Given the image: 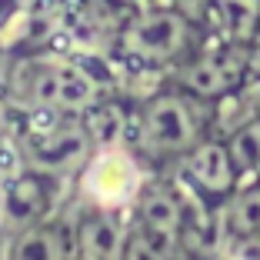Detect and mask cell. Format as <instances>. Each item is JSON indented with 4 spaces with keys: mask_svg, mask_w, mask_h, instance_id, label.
I'll list each match as a JSON object with an SVG mask.
<instances>
[{
    "mask_svg": "<svg viewBox=\"0 0 260 260\" xmlns=\"http://www.w3.org/2000/svg\"><path fill=\"white\" fill-rule=\"evenodd\" d=\"M217 120V104L187 93L184 87L157 90L130 117V147L144 160H170L177 164L190 153L200 140L210 137Z\"/></svg>",
    "mask_w": 260,
    "mask_h": 260,
    "instance_id": "cell-1",
    "label": "cell"
},
{
    "mask_svg": "<svg viewBox=\"0 0 260 260\" xmlns=\"http://www.w3.org/2000/svg\"><path fill=\"white\" fill-rule=\"evenodd\" d=\"M4 93L17 114H27V110L87 114L93 104L104 100V87L87 70V63L54 54H30L10 60Z\"/></svg>",
    "mask_w": 260,
    "mask_h": 260,
    "instance_id": "cell-2",
    "label": "cell"
},
{
    "mask_svg": "<svg viewBox=\"0 0 260 260\" xmlns=\"http://www.w3.org/2000/svg\"><path fill=\"white\" fill-rule=\"evenodd\" d=\"M57 177H47L40 170H20L17 177H10L7 184H0V220L10 223L17 230H27L50 210L54 200V184Z\"/></svg>",
    "mask_w": 260,
    "mask_h": 260,
    "instance_id": "cell-8",
    "label": "cell"
},
{
    "mask_svg": "<svg viewBox=\"0 0 260 260\" xmlns=\"http://www.w3.org/2000/svg\"><path fill=\"white\" fill-rule=\"evenodd\" d=\"M174 177H177V184L210 214H217L237 193V187L244 184L237 160H234V153L227 147V137H214V134L207 140H200L190 153H184L174 164Z\"/></svg>",
    "mask_w": 260,
    "mask_h": 260,
    "instance_id": "cell-6",
    "label": "cell"
},
{
    "mask_svg": "<svg viewBox=\"0 0 260 260\" xmlns=\"http://www.w3.org/2000/svg\"><path fill=\"white\" fill-rule=\"evenodd\" d=\"M114 4H123V7H130V4H137V0H114Z\"/></svg>",
    "mask_w": 260,
    "mask_h": 260,
    "instance_id": "cell-13",
    "label": "cell"
},
{
    "mask_svg": "<svg viewBox=\"0 0 260 260\" xmlns=\"http://www.w3.org/2000/svg\"><path fill=\"white\" fill-rule=\"evenodd\" d=\"M247 77H250V50L210 30H204L197 50L174 67V84L210 104L234 97L247 84Z\"/></svg>",
    "mask_w": 260,
    "mask_h": 260,
    "instance_id": "cell-4",
    "label": "cell"
},
{
    "mask_svg": "<svg viewBox=\"0 0 260 260\" xmlns=\"http://www.w3.org/2000/svg\"><path fill=\"white\" fill-rule=\"evenodd\" d=\"M204 30L250 47V40L260 30V0H214Z\"/></svg>",
    "mask_w": 260,
    "mask_h": 260,
    "instance_id": "cell-9",
    "label": "cell"
},
{
    "mask_svg": "<svg viewBox=\"0 0 260 260\" xmlns=\"http://www.w3.org/2000/svg\"><path fill=\"white\" fill-rule=\"evenodd\" d=\"M164 4H170L174 10H180L184 17H190V20L200 23V27L207 23V17H210V7H214V0H164Z\"/></svg>",
    "mask_w": 260,
    "mask_h": 260,
    "instance_id": "cell-11",
    "label": "cell"
},
{
    "mask_svg": "<svg viewBox=\"0 0 260 260\" xmlns=\"http://www.w3.org/2000/svg\"><path fill=\"white\" fill-rule=\"evenodd\" d=\"M200 40H204V27L160 0V4H144L130 10L120 20L114 47L123 60L153 70L184 63Z\"/></svg>",
    "mask_w": 260,
    "mask_h": 260,
    "instance_id": "cell-3",
    "label": "cell"
},
{
    "mask_svg": "<svg viewBox=\"0 0 260 260\" xmlns=\"http://www.w3.org/2000/svg\"><path fill=\"white\" fill-rule=\"evenodd\" d=\"M144 157L130 144H104L90 153V160L84 164V190L87 204L93 207H107V210H123L134 207L144 190V184L150 177L144 174Z\"/></svg>",
    "mask_w": 260,
    "mask_h": 260,
    "instance_id": "cell-5",
    "label": "cell"
},
{
    "mask_svg": "<svg viewBox=\"0 0 260 260\" xmlns=\"http://www.w3.org/2000/svg\"><path fill=\"white\" fill-rule=\"evenodd\" d=\"M130 230L123 227L120 210L87 204L74 227V253L77 260H123Z\"/></svg>",
    "mask_w": 260,
    "mask_h": 260,
    "instance_id": "cell-7",
    "label": "cell"
},
{
    "mask_svg": "<svg viewBox=\"0 0 260 260\" xmlns=\"http://www.w3.org/2000/svg\"><path fill=\"white\" fill-rule=\"evenodd\" d=\"M7 134H14V104L0 90V137H7Z\"/></svg>",
    "mask_w": 260,
    "mask_h": 260,
    "instance_id": "cell-12",
    "label": "cell"
},
{
    "mask_svg": "<svg viewBox=\"0 0 260 260\" xmlns=\"http://www.w3.org/2000/svg\"><path fill=\"white\" fill-rule=\"evenodd\" d=\"M227 147L234 153V160H237L240 180L244 184L260 180V114L234 123L227 130Z\"/></svg>",
    "mask_w": 260,
    "mask_h": 260,
    "instance_id": "cell-10",
    "label": "cell"
}]
</instances>
